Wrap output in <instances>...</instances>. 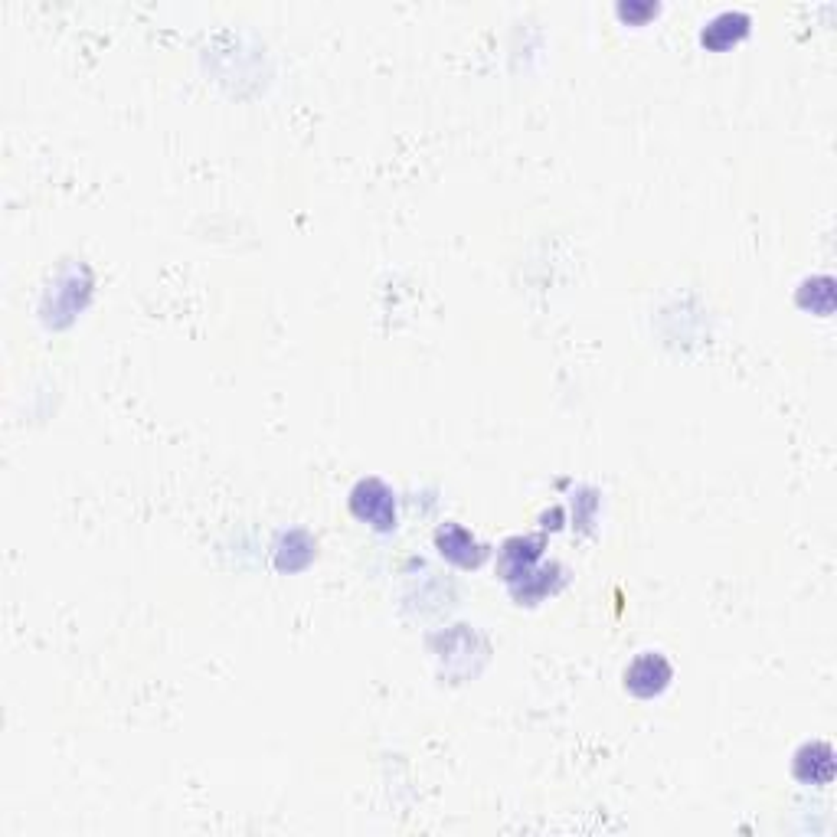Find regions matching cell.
Returning a JSON list of instances; mask_svg holds the SVG:
<instances>
[{
	"label": "cell",
	"instance_id": "2",
	"mask_svg": "<svg viewBox=\"0 0 837 837\" xmlns=\"http://www.w3.org/2000/svg\"><path fill=\"white\" fill-rule=\"evenodd\" d=\"M641 677H645V684H638L635 694H658V690L667 684V677H671V671H667V664L658 658V654H645V658H638L632 664V671L625 674V681L635 684Z\"/></svg>",
	"mask_w": 837,
	"mask_h": 837
},
{
	"label": "cell",
	"instance_id": "1",
	"mask_svg": "<svg viewBox=\"0 0 837 837\" xmlns=\"http://www.w3.org/2000/svg\"><path fill=\"white\" fill-rule=\"evenodd\" d=\"M380 507L383 511H390L393 514V501H390V491L383 488L380 481H363L360 488L354 491V511L360 514V517H370L376 527H393V520L386 517V514H380Z\"/></svg>",
	"mask_w": 837,
	"mask_h": 837
}]
</instances>
